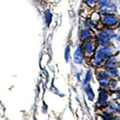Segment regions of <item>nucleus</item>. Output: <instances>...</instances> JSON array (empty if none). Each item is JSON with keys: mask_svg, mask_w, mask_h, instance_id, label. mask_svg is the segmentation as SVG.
<instances>
[{"mask_svg": "<svg viewBox=\"0 0 120 120\" xmlns=\"http://www.w3.org/2000/svg\"><path fill=\"white\" fill-rule=\"evenodd\" d=\"M118 51L116 48L113 46L105 47H98L95 53L92 56L91 59V63L94 67H101L103 65L105 60L110 56L117 53Z\"/></svg>", "mask_w": 120, "mask_h": 120, "instance_id": "1", "label": "nucleus"}, {"mask_svg": "<svg viewBox=\"0 0 120 120\" xmlns=\"http://www.w3.org/2000/svg\"><path fill=\"white\" fill-rule=\"evenodd\" d=\"M120 22L119 17L116 14L101 15L100 23L103 27H107L116 29Z\"/></svg>", "mask_w": 120, "mask_h": 120, "instance_id": "2", "label": "nucleus"}, {"mask_svg": "<svg viewBox=\"0 0 120 120\" xmlns=\"http://www.w3.org/2000/svg\"><path fill=\"white\" fill-rule=\"evenodd\" d=\"M81 47L85 57H89V59H91L94 53H95V50H97L98 45L95 39H92L82 42Z\"/></svg>", "mask_w": 120, "mask_h": 120, "instance_id": "3", "label": "nucleus"}, {"mask_svg": "<svg viewBox=\"0 0 120 120\" xmlns=\"http://www.w3.org/2000/svg\"><path fill=\"white\" fill-rule=\"evenodd\" d=\"M117 5L116 3L110 1L107 5L102 6H98V12L101 15L105 14H113L117 12Z\"/></svg>", "mask_w": 120, "mask_h": 120, "instance_id": "4", "label": "nucleus"}, {"mask_svg": "<svg viewBox=\"0 0 120 120\" xmlns=\"http://www.w3.org/2000/svg\"><path fill=\"white\" fill-rule=\"evenodd\" d=\"M96 78L99 82L100 86L102 89H106L110 87L111 79L108 77V75L106 74L104 70L98 71L96 74Z\"/></svg>", "mask_w": 120, "mask_h": 120, "instance_id": "5", "label": "nucleus"}, {"mask_svg": "<svg viewBox=\"0 0 120 120\" xmlns=\"http://www.w3.org/2000/svg\"><path fill=\"white\" fill-rule=\"evenodd\" d=\"M96 34H98V35H99L102 37L110 39L112 41L113 39H116V37L118 35V34L116 32L115 29L103 27V26L98 30V32Z\"/></svg>", "mask_w": 120, "mask_h": 120, "instance_id": "6", "label": "nucleus"}, {"mask_svg": "<svg viewBox=\"0 0 120 120\" xmlns=\"http://www.w3.org/2000/svg\"><path fill=\"white\" fill-rule=\"evenodd\" d=\"M117 55H118V52L105 60V62H104L103 65H102V67L104 69L111 68H116L119 65V60Z\"/></svg>", "mask_w": 120, "mask_h": 120, "instance_id": "7", "label": "nucleus"}, {"mask_svg": "<svg viewBox=\"0 0 120 120\" xmlns=\"http://www.w3.org/2000/svg\"><path fill=\"white\" fill-rule=\"evenodd\" d=\"M108 102V95L104 89L101 88L98 92V98L97 104L99 107H103L107 105Z\"/></svg>", "mask_w": 120, "mask_h": 120, "instance_id": "8", "label": "nucleus"}, {"mask_svg": "<svg viewBox=\"0 0 120 120\" xmlns=\"http://www.w3.org/2000/svg\"><path fill=\"white\" fill-rule=\"evenodd\" d=\"M80 39L82 42L88 40L95 39V34L93 32V30L82 28L80 31Z\"/></svg>", "mask_w": 120, "mask_h": 120, "instance_id": "9", "label": "nucleus"}, {"mask_svg": "<svg viewBox=\"0 0 120 120\" xmlns=\"http://www.w3.org/2000/svg\"><path fill=\"white\" fill-rule=\"evenodd\" d=\"M95 41L99 47H109L112 45V41L110 39L102 37L98 34H95Z\"/></svg>", "mask_w": 120, "mask_h": 120, "instance_id": "10", "label": "nucleus"}, {"mask_svg": "<svg viewBox=\"0 0 120 120\" xmlns=\"http://www.w3.org/2000/svg\"><path fill=\"white\" fill-rule=\"evenodd\" d=\"M84 59H85V56L82 50L81 45H79L74 52V62L75 64H77V65H81L83 62Z\"/></svg>", "mask_w": 120, "mask_h": 120, "instance_id": "11", "label": "nucleus"}, {"mask_svg": "<svg viewBox=\"0 0 120 120\" xmlns=\"http://www.w3.org/2000/svg\"><path fill=\"white\" fill-rule=\"evenodd\" d=\"M104 71L110 79H116H116L120 77V70L117 67L111 68H107L104 69Z\"/></svg>", "mask_w": 120, "mask_h": 120, "instance_id": "12", "label": "nucleus"}, {"mask_svg": "<svg viewBox=\"0 0 120 120\" xmlns=\"http://www.w3.org/2000/svg\"><path fill=\"white\" fill-rule=\"evenodd\" d=\"M98 22L93 20L92 18H86L82 22V25H83V28H86L91 30H94L96 29L98 26Z\"/></svg>", "mask_w": 120, "mask_h": 120, "instance_id": "13", "label": "nucleus"}, {"mask_svg": "<svg viewBox=\"0 0 120 120\" xmlns=\"http://www.w3.org/2000/svg\"><path fill=\"white\" fill-rule=\"evenodd\" d=\"M83 86H84V90H85L86 95L87 96L88 99L90 101H92L94 100V98H95V93H94V91H93L91 85L89 83V84L85 85Z\"/></svg>", "mask_w": 120, "mask_h": 120, "instance_id": "14", "label": "nucleus"}, {"mask_svg": "<svg viewBox=\"0 0 120 120\" xmlns=\"http://www.w3.org/2000/svg\"><path fill=\"white\" fill-rule=\"evenodd\" d=\"M92 75H93V73H92V70L91 68H89L86 70L84 80H83V82H82V85L85 86V85L89 84L92 79Z\"/></svg>", "mask_w": 120, "mask_h": 120, "instance_id": "15", "label": "nucleus"}, {"mask_svg": "<svg viewBox=\"0 0 120 120\" xmlns=\"http://www.w3.org/2000/svg\"><path fill=\"white\" fill-rule=\"evenodd\" d=\"M117 107H116L115 105L113 104H110L108 105L107 107V111L109 113H114V112H116V111H117Z\"/></svg>", "mask_w": 120, "mask_h": 120, "instance_id": "16", "label": "nucleus"}, {"mask_svg": "<svg viewBox=\"0 0 120 120\" xmlns=\"http://www.w3.org/2000/svg\"><path fill=\"white\" fill-rule=\"evenodd\" d=\"M84 2H85V3L86 4V5H88V7L92 8H95L97 5V1H96V0H84Z\"/></svg>", "mask_w": 120, "mask_h": 120, "instance_id": "17", "label": "nucleus"}, {"mask_svg": "<svg viewBox=\"0 0 120 120\" xmlns=\"http://www.w3.org/2000/svg\"><path fill=\"white\" fill-rule=\"evenodd\" d=\"M70 56H71V48L68 46L65 49V58L67 62H68Z\"/></svg>", "mask_w": 120, "mask_h": 120, "instance_id": "18", "label": "nucleus"}, {"mask_svg": "<svg viewBox=\"0 0 120 120\" xmlns=\"http://www.w3.org/2000/svg\"><path fill=\"white\" fill-rule=\"evenodd\" d=\"M97 1V5L98 6H102L105 5L110 1V0H96Z\"/></svg>", "mask_w": 120, "mask_h": 120, "instance_id": "19", "label": "nucleus"}, {"mask_svg": "<svg viewBox=\"0 0 120 120\" xmlns=\"http://www.w3.org/2000/svg\"><path fill=\"white\" fill-rule=\"evenodd\" d=\"M116 97H117V98H120V88L116 90Z\"/></svg>", "mask_w": 120, "mask_h": 120, "instance_id": "20", "label": "nucleus"}, {"mask_svg": "<svg viewBox=\"0 0 120 120\" xmlns=\"http://www.w3.org/2000/svg\"><path fill=\"white\" fill-rule=\"evenodd\" d=\"M110 120H120L118 117H116V116H115V117H112L111 116V118L110 119Z\"/></svg>", "mask_w": 120, "mask_h": 120, "instance_id": "21", "label": "nucleus"}, {"mask_svg": "<svg viewBox=\"0 0 120 120\" xmlns=\"http://www.w3.org/2000/svg\"><path fill=\"white\" fill-rule=\"evenodd\" d=\"M116 40L118 42H119V43H120V34H119V35H117V37H116Z\"/></svg>", "mask_w": 120, "mask_h": 120, "instance_id": "22", "label": "nucleus"}, {"mask_svg": "<svg viewBox=\"0 0 120 120\" xmlns=\"http://www.w3.org/2000/svg\"><path fill=\"white\" fill-rule=\"evenodd\" d=\"M116 29H117L119 32H120V22H119V25L117 26V28H116Z\"/></svg>", "mask_w": 120, "mask_h": 120, "instance_id": "23", "label": "nucleus"}, {"mask_svg": "<svg viewBox=\"0 0 120 120\" xmlns=\"http://www.w3.org/2000/svg\"><path fill=\"white\" fill-rule=\"evenodd\" d=\"M119 69L120 70V62H119Z\"/></svg>", "mask_w": 120, "mask_h": 120, "instance_id": "24", "label": "nucleus"}]
</instances>
